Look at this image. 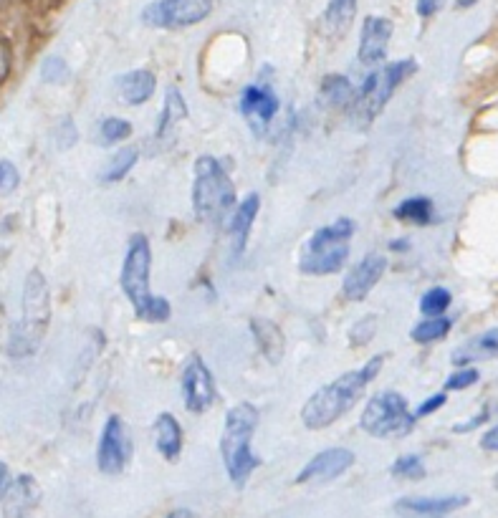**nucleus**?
Masks as SVG:
<instances>
[{
  "mask_svg": "<svg viewBox=\"0 0 498 518\" xmlns=\"http://www.w3.org/2000/svg\"><path fill=\"white\" fill-rule=\"evenodd\" d=\"M418 415L407 410V400L400 392H377L367 402L365 412L359 417V425L372 438H405L413 433Z\"/></svg>",
  "mask_w": 498,
  "mask_h": 518,
  "instance_id": "obj_7",
  "label": "nucleus"
},
{
  "mask_svg": "<svg viewBox=\"0 0 498 518\" xmlns=\"http://www.w3.org/2000/svg\"><path fill=\"white\" fill-rule=\"evenodd\" d=\"M445 0H418L415 3V11H418L420 18H433L435 13L443 11Z\"/></svg>",
  "mask_w": 498,
  "mask_h": 518,
  "instance_id": "obj_37",
  "label": "nucleus"
},
{
  "mask_svg": "<svg viewBox=\"0 0 498 518\" xmlns=\"http://www.w3.org/2000/svg\"><path fill=\"white\" fill-rule=\"evenodd\" d=\"M418 71V64L413 59H402L395 64L382 66L380 71L370 74L365 79V84L357 89V99L352 104V124L357 129H367L377 117H380L382 109L390 102L392 91L402 84L410 74Z\"/></svg>",
  "mask_w": 498,
  "mask_h": 518,
  "instance_id": "obj_6",
  "label": "nucleus"
},
{
  "mask_svg": "<svg viewBox=\"0 0 498 518\" xmlns=\"http://www.w3.org/2000/svg\"><path fill=\"white\" fill-rule=\"evenodd\" d=\"M155 86H157L155 74L147 69L129 71V74H122L117 79V89L122 102L134 104V107H137V104H145L147 99L155 94Z\"/></svg>",
  "mask_w": 498,
  "mask_h": 518,
  "instance_id": "obj_18",
  "label": "nucleus"
},
{
  "mask_svg": "<svg viewBox=\"0 0 498 518\" xmlns=\"http://www.w3.org/2000/svg\"><path fill=\"white\" fill-rule=\"evenodd\" d=\"M213 11V0H152L142 8V23L150 28H188L203 23Z\"/></svg>",
  "mask_w": 498,
  "mask_h": 518,
  "instance_id": "obj_9",
  "label": "nucleus"
},
{
  "mask_svg": "<svg viewBox=\"0 0 498 518\" xmlns=\"http://www.w3.org/2000/svg\"><path fill=\"white\" fill-rule=\"evenodd\" d=\"M468 496H418V498H400L395 503L397 513H420V516H443V513L456 511V508L468 506Z\"/></svg>",
  "mask_w": 498,
  "mask_h": 518,
  "instance_id": "obj_17",
  "label": "nucleus"
},
{
  "mask_svg": "<svg viewBox=\"0 0 498 518\" xmlns=\"http://www.w3.org/2000/svg\"><path fill=\"white\" fill-rule=\"evenodd\" d=\"M132 134V124L127 119L119 117H107L99 124V137H102V145H114V142H122Z\"/></svg>",
  "mask_w": 498,
  "mask_h": 518,
  "instance_id": "obj_31",
  "label": "nucleus"
},
{
  "mask_svg": "<svg viewBox=\"0 0 498 518\" xmlns=\"http://www.w3.org/2000/svg\"><path fill=\"white\" fill-rule=\"evenodd\" d=\"M172 516H193V511H172Z\"/></svg>",
  "mask_w": 498,
  "mask_h": 518,
  "instance_id": "obj_45",
  "label": "nucleus"
},
{
  "mask_svg": "<svg viewBox=\"0 0 498 518\" xmlns=\"http://www.w3.org/2000/svg\"><path fill=\"white\" fill-rule=\"evenodd\" d=\"M16 187H18L16 165H13L11 160H3L0 162V193H3V198H8Z\"/></svg>",
  "mask_w": 498,
  "mask_h": 518,
  "instance_id": "obj_35",
  "label": "nucleus"
},
{
  "mask_svg": "<svg viewBox=\"0 0 498 518\" xmlns=\"http://www.w3.org/2000/svg\"><path fill=\"white\" fill-rule=\"evenodd\" d=\"M488 420V410H481V415H476V417H471V422H463V425H456V433H468V430H473V428H478V425H483V422Z\"/></svg>",
  "mask_w": 498,
  "mask_h": 518,
  "instance_id": "obj_39",
  "label": "nucleus"
},
{
  "mask_svg": "<svg viewBox=\"0 0 498 518\" xmlns=\"http://www.w3.org/2000/svg\"><path fill=\"white\" fill-rule=\"evenodd\" d=\"M357 16V0H329L324 11V31L329 38H342L352 28Z\"/></svg>",
  "mask_w": 498,
  "mask_h": 518,
  "instance_id": "obj_22",
  "label": "nucleus"
},
{
  "mask_svg": "<svg viewBox=\"0 0 498 518\" xmlns=\"http://www.w3.org/2000/svg\"><path fill=\"white\" fill-rule=\"evenodd\" d=\"M251 332L268 362L279 364L284 357V334H281L279 326L268 319H251Z\"/></svg>",
  "mask_w": 498,
  "mask_h": 518,
  "instance_id": "obj_21",
  "label": "nucleus"
},
{
  "mask_svg": "<svg viewBox=\"0 0 498 518\" xmlns=\"http://www.w3.org/2000/svg\"><path fill=\"white\" fill-rule=\"evenodd\" d=\"M478 0H456V6L458 8H471V6H476Z\"/></svg>",
  "mask_w": 498,
  "mask_h": 518,
  "instance_id": "obj_43",
  "label": "nucleus"
},
{
  "mask_svg": "<svg viewBox=\"0 0 498 518\" xmlns=\"http://www.w3.org/2000/svg\"><path fill=\"white\" fill-rule=\"evenodd\" d=\"M0 498H3V503H13V516H23V513H28L36 506L38 498H41V491H38L36 481L31 476H21L18 481L11 483V488L6 493H0Z\"/></svg>",
  "mask_w": 498,
  "mask_h": 518,
  "instance_id": "obj_23",
  "label": "nucleus"
},
{
  "mask_svg": "<svg viewBox=\"0 0 498 518\" xmlns=\"http://www.w3.org/2000/svg\"><path fill=\"white\" fill-rule=\"evenodd\" d=\"M170 314H172V309H170V304H167V299H162V296H155V299H152V304H150V309H147L145 319H142V321H157V324H162V321L170 319Z\"/></svg>",
  "mask_w": 498,
  "mask_h": 518,
  "instance_id": "obj_36",
  "label": "nucleus"
},
{
  "mask_svg": "<svg viewBox=\"0 0 498 518\" xmlns=\"http://www.w3.org/2000/svg\"><path fill=\"white\" fill-rule=\"evenodd\" d=\"M390 473L395 478H405V481H420V478H425V465L418 455H402L392 463Z\"/></svg>",
  "mask_w": 498,
  "mask_h": 518,
  "instance_id": "obj_30",
  "label": "nucleus"
},
{
  "mask_svg": "<svg viewBox=\"0 0 498 518\" xmlns=\"http://www.w3.org/2000/svg\"><path fill=\"white\" fill-rule=\"evenodd\" d=\"M453 329V319H448V316H428V319H423L420 324L413 326V332H410V337H413V342L418 344H430V342H440V339L448 337V332Z\"/></svg>",
  "mask_w": 498,
  "mask_h": 518,
  "instance_id": "obj_27",
  "label": "nucleus"
},
{
  "mask_svg": "<svg viewBox=\"0 0 498 518\" xmlns=\"http://www.w3.org/2000/svg\"><path fill=\"white\" fill-rule=\"evenodd\" d=\"M0 476H3V481H0V493H6L13 483L11 476H8V463H0Z\"/></svg>",
  "mask_w": 498,
  "mask_h": 518,
  "instance_id": "obj_41",
  "label": "nucleus"
},
{
  "mask_svg": "<svg viewBox=\"0 0 498 518\" xmlns=\"http://www.w3.org/2000/svg\"><path fill=\"white\" fill-rule=\"evenodd\" d=\"M236 185L228 177L225 167L215 157L200 155L195 160L193 182V210L200 223L210 228H223L236 210Z\"/></svg>",
  "mask_w": 498,
  "mask_h": 518,
  "instance_id": "obj_2",
  "label": "nucleus"
},
{
  "mask_svg": "<svg viewBox=\"0 0 498 518\" xmlns=\"http://www.w3.org/2000/svg\"><path fill=\"white\" fill-rule=\"evenodd\" d=\"M375 332H377V316H365V319H359L357 324L352 326V332H349V337H352V347H362V344H367L372 337H375Z\"/></svg>",
  "mask_w": 498,
  "mask_h": 518,
  "instance_id": "obj_33",
  "label": "nucleus"
},
{
  "mask_svg": "<svg viewBox=\"0 0 498 518\" xmlns=\"http://www.w3.org/2000/svg\"><path fill=\"white\" fill-rule=\"evenodd\" d=\"M397 220L402 223H415V225H430L433 223V200L418 195V198H407L392 210Z\"/></svg>",
  "mask_w": 498,
  "mask_h": 518,
  "instance_id": "obj_26",
  "label": "nucleus"
},
{
  "mask_svg": "<svg viewBox=\"0 0 498 518\" xmlns=\"http://www.w3.org/2000/svg\"><path fill=\"white\" fill-rule=\"evenodd\" d=\"M382 364H385V354H377L365 367L342 374L332 385H324L322 390H316L309 397V402L301 407V420H304L306 428L324 430L342 415H347L354 407V402L367 390V385L380 374Z\"/></svg>",
  "mask_w": 498,
  "mask_h": 518,
  "instance_id": "obj_1",
  "label": "nucleus"
},
{
  "mask_svg": "<svg viewBox=\"0 0 498 518\" xmlns=\"http://www.w3.org/2000/svg\"><path fill=\"white\" fill-rule=\"evenodd\" d=\"M132 455H134L132 435H129L122 417L112 415L107 420V425H104L102 438H99V448H97L99 470H102L104 476H119V473H124V468L129 465Z\"/></svg>",
  "mask_w": 498,
  "mask_h": 518,
  "instance_id": "obj_10",
  "label": "nucleus"
},
{
  "mask_svg": "<svg viewBox=\"0 0 498 518\" xmlns=\"http://www.w3.org/2000/svg\"><path fill=\"white\" fill-rule=\"evenodd\" d=\"M445 405V395L443 392H440V395H433V397H428V400L423 402V405L418 407V410H415V415L418 417H428V415H433L435 410H440V407Z\"/></svg>",
  "mask_w": 498,
  "mask_h": 518,
  "instance_id": "obj_38",
  "label": "nucleus"
},
{
  "mask_svg": "<svg viewBox=\"0 0 498 518\" xmlns=\"http://www.w3.org/2000/svg\"><path fill=\"white\" fill-rule=\"evenodd\" d=\"M185 117H188V107H185V102H183V94H180V89L170 86L165 94V107H162L160 124H157V139L172 137L177 129V124L183 122Z\"/></svg>",
  "mask_w": 498,
  "mask_h": 518,
  "instance_id": "obj_24",
  "label": "nucleus"
},
{
  "mask_svg": "<svg viewBox=\"0 0 498 518\" xmlns=\"http://www.w3.org/2000/svg\"><path fill=\"white\" fill-rule=\"evenodd\" d=\"M357 455L347 448H329L322 450L319 455L309 460L296 476V483H314V481H334V478L344 476L354 465Z\"/></svg>",
  "mask_w": 498,
  "mask_h": 518,
  "instance_id": "obj_14",
  "label": "nucleus"
},
{
  "mask_svg": "<svg viewBox=\"0 0 498 518\" xmlns=\"http://www.w3.org/2000/svg\"><path fill=\"white\" fill-rule=\"evenodd\" d=\"M354 235V223L349 218L334 220L332 225L316 230L301 253V273L309 276H329L342 271L349 258V238Z\"/></svg>",
  "mask_w": 498,
  "mask_h": 518,
  "instance_id": "obj_5",
  "label": "nucleus"
},
{
  "mask_svg": "<svg viewBox=\"0 0 498 518\" xmlns=\"http://www.w3.org/2000/svg\"><path fill=\"white\" fill-rule=\"evenodd\" d=\"M387 268V258L382 253H367L352 271L347 273L342 284V294L347 301H365L367 294L380 284L382 273Z\"/></svg>",
  "mask_w": 498,
  "mask_h": 518,
  "instance_id": "obj_13",
  "label": "nucleus"
},
{
  "mask_svg": "<svg viewBox=\"0 0 498 518\" xmlns=\"http://www.w3.org/2000/svg\"><path fill=\"white\" fill-rule=\"evenodd\" d=\"M8 69H11V51H8V41H3V69H0V76L6 79Z\"/></svg>",
  "mask_w": 498,
  "mask_h": 518,
  "instance_id": "obj_42",
  "label": "nucleus"
},
{
  "mask_svg": "<svg viewBox=\"0 0 498 518\" xmlns=\"http://www.w3.org/2000/svg\"><path fill=\"white\" fill-rule=\"evenodd\" d=\"M258 208H261V198H258L256 193L246 195V198L238 203V208L233 210L228 225H225V228H228V233H231V238H233V253H236V256H241V253L246 251L248 235H251L253 220H256Z\"/></svg>",
  "mask_w": 498,
  "mask_h": 518,
  "instance_id": "obj_16",
  "label": "nucleus"
},
{
  "mask_svg": "<svg viewBox=\"0 0 498 518\" xmlns=\"http://www.w3.org/2000/svg\"><path fill=\"white\" fill-rule=\"evenodd\" d=\"M150 266H152L150 241H147V235L134 233L132 238H129L119 284H122V291L127 294L129 304L134 306L137 319H145L147 309H150L152 299H155L150 291Z\"/></svg>",
  "mask_w": 498,
  "mask_h": 518,
  "instance_id": "obj_8",
  "label": "nucleus"
},
{
  "mask_svg": "<svg viewBox=\"0 0 498 518\" xmlns=\"http://www.w3.org/2000/svg\"><path fill=\"white\" fill-rule=\"evenodd\" d=\"M258 428V410L251 402H238L225 415V428L220 435V455H223L228 478L236 488L246 486L253 470L261 460L253 455L251 438Z\"/></svg>",
  "mask_w": 498,
  "mask_h": 518,
  "instance_id": "obj_4",
  "label": "nucleus"
},
{
  "mask_svg": "<svg viewBox=\"0 0 498 518\" xmlns=\"http://www.w3.org/2000/svg\"><path fill=\"white\" fill-rule=\"evenodd\" d=\"M137 157H140V150L137 147H124L117 155L109 160V165L104 167L102 182H119L127 177V172L137 165Z\"/></svg>",
  "mask_w": 498,
  "mask_h": 518,
  "instance_id": "obj_28",
  "label": "nucleus"
},
{
  "mask_svg": "<svg viewBox=\"0 0 498 518\" xmlns=\"http://www.w3.org/2000/svg\"><path fill=\"white\" fill-rule=\"evenodd\" d=\"M450 301H453L450 291L443 289V286H435V289L425 291L423 294V299H420V311H423L425 316H440L445 314Z\"/></svg>",
  "mask_w": 498,
  "mask_h": 518,
  "instance_id": "obj_29",
  "label": "nucleus"
},
{
  "mask_svg": "<svg viewBox=\"0 0 498 518\" xmlns=\"http://www.w3.org/2000/svg\"><path fill=\"white\" fill-rule=\"evenodd\" d=\"M276 112H279V99L266 81L261 79L258 84L246 86V91L241 94V114L251 124L253 132H266L268 122L276 117Z\"/></svg>",
  "mask_w": 498,
  "mask_h": 518,
  "instance_id": "obj_12",
  "label": "nucleus"
},
{
  "mask_svg": "<svg viewBox=\"0 0 498 518\" xmlns=\"http://www.w3.org/2000/svg\"><path fill=\"white\" fill-rule=\"evenodd\" d=\"M498 357V329H488L481 337H473L471 342L463 344L458 352H453V364L463 367L468 362H483V359Z\"/></svg>",
  "mask_w": 498,
  "mask_h": 518,
  "instance_id": "obj_20",
  "label": "nucleus"
},
{
  "mask_svg": "<svg viewBox=\"0 0 498 518\" xmlns=\"http://www.w3.org/2000/svg\"><path fill=\"white\" fill-rule=\"evenodd\" d=\"M155 445L160 450V455L170 463H175L180 458V450H183V428L180 422L175 420V415L170 412H160L155 420Z\"/></svg>",
  "mask_w": 498,
  "mask_h": 518,
  "instance_id": "obj_19",
  "label": "nucleus"
},
{
  "mask_svg": "<svg viewBox=\"0 0 498 518\" xmlns=\"http://www.w3.org/2000/svg\"><path fill=\"white\" fill-rule=\"evenodd\" d=\"M478 377H481V374H478V369L473 367L461 369V372H453L448 380H445V390H466V387L476 385Z\"/></svg>",
  "mask_w": 498,
  "mask_h": 518,
  "instance_id": "obj_34",
  "label": "nucleus"
},
{
  "mask_svg": "<svg viewBox=\"0 0 498 518\" xmlns=\"http://www.w3.org/2000/svg\"><path fill=\"white\" fill-rule=\"evenodd\" d=\"M493 486H496V488H498V476H496V478H493Z\"/></svg>",
  "mask_w": 498,
  "mask_h": 518,
  "instance_id": "obj_46",
  "label": "nucleus"
},
{
  "mask_svg": "<svg viewBox=\"0 0 498 518\" xmlns=\"http://www.w3.org/2000/svg\"><path fill=\"white\" fill-rule=\"evenodd\" d=\"M183 397H185V410L195 412V415L210 410L215 397H218V392H215L213 372L205 367L200 354H193L183 369Z\"/></svg>",
  "mask_w": 498,
  "mask_h": 518,
  "instance_id": "obj_11",
  "label": "nucleus"
},
{
  "mask_svg": "<svg viewBox=\"0 0 498 518\" xmlns=\"http://www.w3.org/2000/svg\"><path fill=\"white\" fill-rule=\"evenodd\" d=\"M392 251H405V248H407V243L405 241H400V243H392Z\"/></svg>",
  "mask_w": 498,
  "mask_h": 518,
  "instance_id": "obj_44",
  "label": "nucleus"
},
{
  "mask_svg": "<svg viewBox=\"0 0 498 518\" xmlns=\"http://www.w3.org/2000/svg\"><path fill=\"white\" fill-rule=\"evenodd\" d=\"M392 33H395V26H392L390 18L367 16L365 23H362V36H359V64H382Z\"/></svg>",
  "mask_w": 498,
  "mask_h": 518,
  "instance_id": "obj_15",
  "label": "nucleus"
},
{
  "mask_svg": "<svg viewBox=\"0 0 498 518\" xmlns=\"http://www.w3.org/2000/svg\"><path fill=\"white\" fill-rule=\"evenodd\" d=\"M51 321V291L46 278L38 268H33L23 286V311L21 319L13 321L8 332V357L23 359L41 347V339Z\"/></svg>",
  "mask_w": 498,
  "mask_h": 518,
  "instance_id": "obj_3",
  "label": "nucleus"
},
{
  "mask_svg": "<svg viewBox=\"0 0 498 518\" xmlns=\"http://www.w3.org/2000/svg\"><path fill=\"white\" fill-rule=\"evenodd\" d=\"M69 66H66L64 59H59V56H51V59L43 61L41 66V79L43 81H51V84H64V81H69Z\"/></svg>",
  "mask_w": 498,
  "mask_h": 518,
  "instance_id": "obj_32",
  "label": "nucleus"
},
{
  "mask_svg": "<svg viewBox=\"0 0 498 518\" xmlns=\"http://www.w3.org/2000/svg\"><path fill=\"white\" fill-rule=\"evenodd\" d=\"M354 99H357V89L352 86V81L344 79L339 74H329L322 84V102L327 107L334 109H352Z\"/></svg>",
  "mask_w": 498,
  "mask_h": 518,
  "instance_id": "obj_25",
  "label": "nucleus"
},
{
  "mask_svg": "<svg viewBox=\"0 0 498 518\" xmlns=\"http://www.w3.org/2000/svg\"><path fill=\"white\" fill-rule=\"evenodd\" d=\"M481 445H483V450H491V453H498V425H496V428L488 430L486 435H483Z\"/></svg>",
  "mask_w": 498,
  "mask_h": 518,
  "instance_id": "obj_40",
  "label": "nucleus"
}]
</instances>
